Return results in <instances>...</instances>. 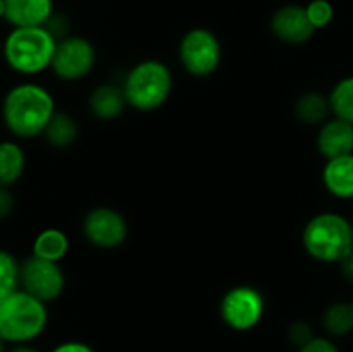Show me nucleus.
Returning a JSON list of instances; mask_svg holds the SVG:
<instances>
[{"label":"nucleus","instance_id":"f257e3e1","mask_svg":"<svg viewBox=\"0 0 353 352\" xmlns=\"http://www.w3.org/2000/svg\"><path fill=\"white\" fill-rule=\"evenodd\" d=\"M55 113L54 97L38 83H19L12 86L0 107L3 126L21 140H31L43 135Z\"/></svg>","mask_w":353,"mask_h":352},{"label":"nucleus","instance_id":"f03ea898","mask_svg":"<svg viewBox=\"0 0 353 352\" xmlns=\"http://www.w3.org/2000/svg\"><path fill=\"white\" fill-rule=\"evenodd\" d=\"M302 245L314 261L338 264L353 251V224L343 214H316L303 226Z\"/></svg>","mask_w":353,"mask_h":352},{"label":"nucleus","instance_id":"7ed1b4c3","mask_svg":"<svg viewBox=\"0 0 353 352\" xmlns=\"http://www.w3.org/2000/svg\"><path fill=\"white\" fill-rule=\"evenodd\" d=\"M57 40L43 26L12 28L3 40L2 54L14 72L34 76L52 66Z\"/></svg>","mask_w":353,"mask_h":352},{"label":"nucleus","instance_id":"20e7f679","mask_svg":"<svg viewBox=\"0 0 353 352\" xmlns=\"http://www.w3.org/2000/svg\"><path fill=\"white\" fill-rule=\"evenodd\" d=\"M47 323V304L23 289L0 300V338L3 342L28 344L43 333Z\"/></svg>","mask_w":353,"mask_h":352},{"label":"nucleus","instance_id":"39448f33","mask_svg":"<svg viewBox=\"0 0 353 352\" xmlns=\"http://www.w3.org/2000/svg\"><path fill=\"white\" fill-rule=\"evenodd\" d=\"M121 86L128 106L140 113H152L164 106L171 95V69L157 59H147L128 71Z\"/></svg>","mask_w":353,"mask_h":352},{"label":"nucleus","instance_id":"423d86ee","mask_svg":"<svg viewBox=\"0 0 353 352\" xmlns=\"http://www.w3.org/2000/svg\"><path fill=\"white\" fill-rule=\"evenodd\" d=\"M179 62L190 76L205 78L217 71L223 59L221 40L207 28H193L183 35L178 47Z\"/></svg>","mask_w":353,"mask_h":352},{"label":"nucleus","instance_id":"0eeeda50","mask_svg":"<svg viewBox=\"0 0 353 352\" xmlns=\"http://www.w3.org/2000/svg\"><path fill=\"white\" fill-rule=\"evenodd\" d=\"M265 299L252 285H238L228 290L219 302L221 320L234 331H248L264 317Z\"/></svg>","mask_w":353,"mask_h":352},{"label":"nucleus","instance_id":"6e6552de","mask_svg":"<svg viewBox=\"0 0 353 352\" xmlns=\"http://www.w3.org/2000/svg\"><path fill=\"white\" fill-rule=\"evenodd\" d=\"M97 62V50L88 38L69 35L57 41L50 69L62 81H78L92 72Z\"/></svg>","mask_w":353,"mask_h":352},{"label":"nucleus","instance_id":"1a4fd4ad","mask_svg":"<svg viewBox=\"0 0 353 352\" xmlns=\"http://www.w3.org/2000/svg\"><path fill=\"white\" fill-rule=\"evenodd\" d=\"M21 289L48 304L57 300L65 289V276L59 262L31 254L21 261Z\"/></svg>","mask_w":353,"mask_h":352},{"label":"nucleus","instance_id":"9d476101","mask_svg":"<svg viewBox=\"0 0 353 352\" xmlns=\"http://www.w3.org/2000/svg\"><path fill=\"white\" fill-rule=\"evenodd\" d=\"M83 235L93 247L117 248L128 238L126 217L112 207H95L83 217Z\"/></svg>","mask_w":353,"mask_h":352},{"label":"nucleus","instance_id":"9b49d317","mask_svg":"<svg viewBox=\"0 0 353 352\" xmlns=\"http://www.w3.org/2000/svg\"><path fill=\"white\" fill-rule=\"evenodd\" d=\"M269 26L279 41L288 45L305 43L316 33V28L312 26L307 16L305 6H299V3H286L276 9L271 16Z\"/></svg>","mask_w":353,"mask_h":352},{"label":"nucleus","instance_id":"f8f14e48","mask_svg":"<svg viewBox=\"0 0 353 352\" xmlns=\"http://www.w3.org/2000/svg\"><path fill=\"white\" fill-rule=\"evenodd\" d=\"M316 147L326 161L353 154V124L340 117H330L319 126Z\"/></svg>","mask_w":353,"mask_h":352},{"label":"nucleus","instance_id":"ddd939ff","mask_svg":"<svg viewBox=\"0 0 353 352\" xmlns=\"http://www.w3.org/2000/svg\"><path fill=\"white\" fill-rule=\"evenodd\" d=\"M6 16L3 19L12 28L43 26L55 12L54 0H3Z\"/></svg>","mask_w":353,"mask_h":352},{"label":"nucleus","instance_id":"4468645a","mask_svg":"<svg viewBox=\"0 0 353 352\" xmlns=\"http://www.w3.org/2000/svg\"><path fill=\"white\" fill-rule=\"evenodd\" d=\"M128 107L123 86L116 83H102L92 90L88 97V109L100 121H112L119 117Z\"/></svg>","mask_w":353,"mask_h":352},{"label":"nucleus","instance_id":"2eb2a0df","mask_svg":"<svg viewBox=\"0 0 353 352\" xmlns=\"http://www.w3.org/2000/svg\"><path fill=\"white\" fill-rule=\"evenodd\" d=\"M323 183L324 188L336 199L353 200V154L326 161Z\"/></svg>","mask_w":353,"mask_h":352},{"label":"nucleus","instance_id":"dca6fc26","mask_svg":"<svg viewBox=\"0 0 353 352\" xmlns=\"http://www.w3.org/2000/svg\"><path fill=\"white\" fill-rule=\"evenodd\" d=\"M296 119L307 126H321L333 116L330 97L321 92H305L296 99L293 106Z\"/></svg>","mask_w":353,"mask_h":352},{"label":"nucleus","instance_id":"f3484780","mask_svg":"<svg viewBox=\"0 0 353 352\" xmlns=\"http://www.w3.org/2000/svg\"><path fill=\"white\" fill-rule=\"evenodd\" d=\"M26 169V154L17 141H0V185L12 186Z\"/></svg>","mask_w":353,"mask_h":352},{"label":"nucleus","instance_id":"a211bd4d","mask_svg":"<svg viewBox=\"0 0 353 352\" xmlns=\"http://www.w3.org/2000/svg\"><path fill=\"white\" fill-rule=\"evenodd\" d=\"M79 133L78 123L74 117L68 113H55L52 119L48 121L43 135L48 145L52 148H68L76 141Z\"/></svg>","mask_w":353,"mask_h":352},{"label":"nucleus","instance_id":"6ab92c4d","mask_svg":"<svg viewBox=\"0 0 353 352\" xmlns=\"http://www.w3.org/2000/svg\"><path fill=\"white\" fill-rule=\"evenodd\" d=\"M69 251V238L68 235L57 228H47L40 231L33 240V255L47 261L59 262L64 259Z\"/></svg>","mask_w":353,"mask_h":352},{"label":"nucleus","instance_id":"aec40b11","mask_svg":"<svg viewBox=\"0 0 353 352\" xmlns=\"http://www.w3.org/2000/svg\"><path fill=\"white\" fill-rule=\"evenodd\" d=\"M323 326L331 337H347L353 331L352 302H334L324 311Z\"/></svg>","mask_w":353,"mask_h":352},{"label":"nucleus","instance_id":"412c9836","mask_svg":"<svg viewBox=\"0 0 353 352\" xmlns=\"http://www.w3.org/2000/svg\"><path fill=\"white\" fill-rule=\"evenodd\" d=\"M331 113L334 117L353 124V76H345L330 92Z\"/></svg>","mask_w":353,"mask_h":352},{"label":"nucleus","instance_id":"4be33fe9","mask_svg":"<svg viewBox=\"0 0 353 352\" xmlns=\"http://www.w3.org/2000/svg\"><path fill=\"white\" fill-rule=\"evenodd\" d=\"M21 289V262L9 251L0 248V300Z\"/></svg>","mask_w":353,"mask_h":352},{"label":"nucleus","instance_id":"5701e85b","mask_svg":"<svg viewBox=\"0 0 353 352\" xmlns=\"http://www.w3.org/2000/svg\"><path fill=\"white\" fill-rule=\"evenodd\" d=\"M305 10L316 31L323 30L333 23L334 7L330 0H310L305 6Z\"/></svg>","mask_w":353,"mask_h":352},{"label":"nucleus","instance_id":"b1692460","mask_svg":"<svg viewBox=\"0 0 353 352\" xmlns=\"http://www.w3.org/2000/svg\"><path fill=\"white\" fill-rule=\"evenodd\" d=\"M45 30L52 35L57 41L64 40L65 37H69V30H71V24H69L68 16L61 12H54L50 17H48L47 23L43 24Z\"/></svg>","mask_w":353,"mask_h":352},{"label":"nucleus","instance_id":"393cba45","mask_svg":"<svg viewBox=\"0 0 353 352\" xmlns=\"http://www.w3.org/2000/svg\"><path fill=\"white\" fill-rule=\"evenodd\" d=\"M288 338L293 345L302 349L303 345L309 344V342L314 338L312 328H310V324L305 323V321H295L293 324H290Z\"/></svg>","mask_w":353,"mask_h":352},{"label":"nucleus","instance_id":"a878e982","mask_svg":"<svg viewBox=\"0 0 353 352\" xmlns=\"http://www.w3.org/2000/svg\"><path fill=\"white\" fill-rule=\"evenodd\" d=\"M299 352H340V349H338V345L331 338L314 337L309 344L299 349Z\"/></svg>","mask_w":353,"mask_h":352},{"label":"nucleus","instance_id":"bb28decb","mask_svg":"<svg viewBox=\"0 0 353 352\" xmlns=\"http://www.w3.org/2000/svg\"><path fill=\"white\" fill-rule=\"evenodd\" d=\"M16 209V197L10 192V186L0 185V221L7 219Z\"/></svg>","mask_w":353,"mask_h":352},{"label":"nucleus","instance_id":"cd10ccee","mask_svg":"<svg viewBox=\"0 0 353 352\" xmlns=\"http://www.w3.org/2000/svg\"><path fill=\"white\" fill-rule=\"evenodd\" d=\"M52 352H95L88 344L85 342H78V340H69V342H62L59 344L57 347L52 349Z\"/></svg>","mask_w":353,"mask_h":352},{"label":"nucleus","instance_id":"c85d7f7f","mask_svg":"<svg viewBox=\"0 0 353 352\" xmlns=\"http://www.w3.org/2000/svg\"><path fill=\"white\" fill-rule=\"evenodd\" d=\"M338 264H340L341 276H343L348 283H352L353 285V251L348 252V254L345 255V257L341 259Z\"/></svg>","mask_w":353,"mask_h":352},{"label":"nucleus","instance_id":"c756f323","mask_svg":"<svg viewBox=\"0 0 353 352\" xmlns=\"http://www.w3.org/2000/svg\"><path fill=\"white\" fill-rule=\"evenodd\" d=\"M7 352H40V351L34 347H31V345H28V344H16L14 347H10Z\"/></svg>","mask_w":353,"mask_h":352},{"label":"nucleus","instance_id":"7c9ffc66","mask_svg":"<svg viewBox=\"0 0 353 352\" xmlns=\"http://www.w3.org/2000/svg\"><path fill=\"white\" fill-rule=\"evenodd\" d=\"M3 16H6V2L0 0V19H3Z\"/></svg>","mask_w":353,"mask_h":352},{"label":"nucleus","instance_id":"2f4dec72","mask_svg":"<svg viewBox=\"0 0 353 352\" xmlns=\"http://www.w3.org/2000/svg\"><path fill=\"white\" fill-rule=\"evenodd\" d=\"M0 352H7L6 351V342H3L2 338H0Z\"/></svg>","mask_w":353,"mask_h":352},{"label":"nucleus","instance_id":"473e14b6","mask_svg":"<svg viewBox=\"0 0 353 352\" xmlns=\"http://www.w3.org/2000/svg\"><path fill=\"white\" fill-rule=\"evenodd\" d=\"M352 306H353V300H352Z\"/></svg>","mask_w":353,"mask_h":352},{"label":"nucleus","instance_id":"72a5a7b5","mask_svg":"<svg viewBox=\"0 0 353 352\" xmlns=\"http://www.w3.org/2000/svg\"><path fill=\"white\" fill-rule=\"evenodd\" d=\"M352 224H353V223H352Z\"/></svg>","mask_w":353,"mask_h":352}]
</instances>
